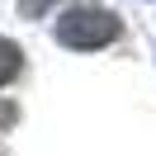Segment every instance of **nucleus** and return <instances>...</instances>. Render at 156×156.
I'll return each instance as SVG.
<instances>
[{
  "mask_svg": "<svg viewBox=\"0 0 156 156\" xmlns=\"http://www.w3.org/2000/svg\"><path fill=\"white\" fill-rule=\"evenodd\" d=\"M52 33H57L62 48L90 52V48H109V43L123 33V24L109 10H66V14H57V29Z\"/></svg>",
  "mask_w": 156,
  "mask_h": 156,
  "instance_id": "f257e3e1",
  "label": "nucleus"
},
{
  "mask_svg": "<svg viewBox=\"0 0 156 156\" xmlns=\"http://www.w3.org/2000/svg\"><path fill=\"white\" fill-rule=\"evenodd\" d=\"M19 66H24V52L14 48L10 38H0V85H5V80H14V76H19Z\"/></svg>",
  "mask_w": 156,
  "mask_h": 156,
  "instance_id": "f03ea898",
  "label": "nucleus"
},
{
  "mask_svg": "<svg viewBox=\"0 0 156 156\" xmlns=\"http://www.w3.org/2000/svg\"><path fill=\"white\" fill-rule=\"evenodd\" d=\"M43 5L48 0H24V14H43Z\"/></svg>",
  "mask_w": 156,
  "mask_h": 156,
  "instance_id": "7ed1b4c3",
  "label": "nucleus"
}]
</instances>
